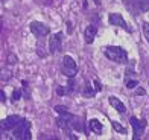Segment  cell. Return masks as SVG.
<instances>
[{"label": "cell", "mask_w": 149, "mask_h": 140, "mask_svg": "<svg viewBox=\"0 0 149 140\" xmlns=\"http://www.w3.org/2000/svg\"><path fill=\"white\" fill-rule=\"evenodd\" d=\"M61 46H63V32H56L49 40V50L52 55H55V53H58L61 50Z\"/></svg>", "instance_id": "obj_7"}, {"label": "cell", "mask_w": 149, "mask_h": 140, "mask_svg": "<svg viewBox=\"0 0 149 140\" xmlns=\"http://www.w3.org/2000/svg\"><path fill=\"white\" fill-rule=\"evenodd\" d=\"M88 126H90V130H91L93 132H96V134H100V132H102V130H104L102 123H100L97 119H91V120L88 122Z\"/></svg>", "instance_id": "obj_12"}, {"label": "cell", "mask_w": 149, "mask_h": 140, "mask_svg": "<svg viewBox=\"0 0 149 140\" xmlns=\"http://www.w3.org/2000/svg\"><path fill=\"white\" fill-rule=\"evenodd\" d=\"M130 122H131V126H132V130H134V136H132V139H134V140L140 139L141 136H143L145 130H146V120H145V119L131 117V119H130Z\"/></svg>", "instance_id": "obj_5"}, {"label": "cell", "mask_w": 149, "mask_h": 140, "mask_svg": "<svg viewBox=\"0 0 149 140\" xmlns=\"http://www.w3.org/2000/svg\"><path fill=\"white\" fill-rule=\"evenodd\" d=\"M61 70H63V73L67 76V78H73V76H76V73H78V65H76V61L69 56V55H65L63 58V65H61Z\"/></svg>", "instance_id": "obj_3"}, {"label": "cell", "mask_w": 149, "mask_h": 140, "mask_svg": "<svg viewBox=\"0 0 149 140\" xmlns=\"http://www.w3.org/2000/svg\"><path fill=\"white\" fill-rule=\"evenodd\" d=\"M31 31H32V34L38 38H43V37L50 34L49 26H46L44 23H40V22H32L31 23Z\"/></svg>", "instance_id": "obj_6"}, {"label": "cell", "mask_w": 149, "mask_h": 140, "mask_svg": "<svg viewBox=\"0 0 149 140\" xmlns=\"http://www.w3.org/2000/svg\"><path fill=\"white\" fill-rule=\"evenodd\" d=\"M105 55L108 59H111V61L117 64H125L128 61V53L120 46H108V47H105Z\"/></svg>", "instance_id": "obj_1"}, {"label": "cell", "mask_w": 149, "mask_h": 140, "mask_svg": "<svg viewBox=\"0 0 149 140\" xmlns=\"http://www.w3.org/2000/svg\"><path fill=\"white\" fill-rule=\"evenodd\" d=\"M125 81H126V87L128 88H134V87H137V85H139V81H137V79H125Z\"/></svg>", "instance_id": "obj_14"}, {"label": "cell", "mask_w": 149, "mask_h": 140, "mask_svg": "<svg viewBox=\"0 0 149 140\" xmlns=\"http://www.w3.org/2000/svg\"><path fill=\"white\" fill-rule=\"evenodd\" d=\"M56 93H58L59 96H63V95H65V93H67V88L65 87H58L56 88Z\"/></svg>", "instance_id": "obj_22"}, {"label": "cell", "mask_w": 149, "mask_h": 140, "mask_svg": "<svg viewBox=\"0 0 149 140\" xmlns=\"http://www.w3.org/2000/svg\"><path fill=\"white\" fill-rule=\"evenodd\" d=\"M0 2H5V0H0Z\"/></svg>", "instance_id": "obj_28"}, {"label": "cell", "mask_w": 149, "mask_h": 140, "mask_svg": "<svg viewBox=\"0 0 149 140\" xmlns=\"http://www.w3.org/2000/svg\"><path fill=\"white\" fill-rule=\"evenodd\" d=\"M8 63L9 64H17L18 63V58H17V55H15V53H9V55H8Z\"/></svg>", "instance_id": "obj_16"}, {"label": "cell", "mask_w": 149, "mask_h": 140, "mask_svg": "<svg viewBox=\"0 0 149 140\" xmlns=\"http://www.w3.org/2000/svg\"><path fill=\"white\" fill-rule=\"evenodd\" d=\"M137 95H145V90L143 88H139L137 90Z\"/></svg>", "instance_id": "obj_25"}, {"label": "cell", "mask_w": 149, "mask_h": 140, "mask_svg": "<svg viewBox=\"0 0 149 140\" xmlns=\"http://www.w3.org/2000/svg\"><path fill=\"white\" fill-rule=\"evenodd\" d=\"M55 111H58L59 114H63V113L67 111V108H65V107H63V105H56V107H55Z\"/></svg>", "instance_id": "obj_21"}, {"label": "cell", "mask_w": 149, "mask_h": 140, "mask_svg": "<svg viewBox=\"0 0 149 140\" xmlns=\"http://www.w3.org/2000/svg\"><path fill=\"white\" fill-rule=\"evenodd\" d=\"M67 32H69V34H72V32H73V28H72V23L70 22L67 23Z\"/></svg>", "instance_id": "obj_24"}, {"label": "cell", "mask_w": 149, "mask_h": 140, "mask_svg": "<svg viewBox=\"0 0 149 140\" xmlns=\"http://www.w3.org/2000/svg\"><path fill=\"white\" fill-rule=\"evenodd\" d=\"M20 96H22V91L20 90H14V93H12V102H17Z\"/></svg>", "instance_id": "obj_19"}, {"label": "cell", "mask_w": 149, "mask_h": 140, "mask_svg": "<svg viewBox=\"0 0 149 140\" xmlns=\"http://www.w3.org/2000/svg\"><path fill=\"white\" fill-rule=\"evenodd\" d=\"M102 90V84L99 82V79H94V91H100Z\"/></svg>", "instance_id": "obj_20"}, {"label": "cell", "mask_w": 149, "mask_h": 140, "mask_svg": "<svg viewBox=\"0 0 149 140\" xmlns=\"http://www.w3.org/2000/svg\"><path fill=\"white\" fill-rule=\"evenodd\" d=\"M96 34H97V28L94 24H90L88 28L85 29V32H84V38H85V43H88V44H91L93 41H94V38H96Z\"/></svg>", "instance_id": "obj_10"}, {"label": "cell", "mask_w": 149, "mask_h": 140, "mask_svg": "<svg viewBox=\"0 0 149 140\" xmlns=\"http://www.w3.org/2000/svg\"><path fill=\"white\" fill-rule=\"evenodd\" d=\"M0 101H2V102H6V95H5L2 90H0Z\"/></svg>", "instance_id": "obj_23"}, {"label": "cell", "mask_w": 149, "mask_h": 140, "mask_svg": "<svg viewBox=\"0 0 149 140\" xmlns=\"http://www.w3.org/2000/svg\"><path fill=\"white\" fill-rule=\"evenodd\" d=\"M82 95L84 96H93L94 95V90L90 88V85H85V88L82 90Z\"/></svg>", "instance_id": "obj_17"}, {"label": "cell", "mask_w": 149, "mask_h": 140, "mask_svg": "<svg viewBox=\"0 0 149 140\" xmlns=\"http://www.w3.org/2000/svg\"><path fill=\"white\" fill-rule=\"evenodd\" d=\"M113 128L116 130L117 132H122V134H126V130L123 128V126H122L119 122H113Z\"/></svg>", "instance_id": "obj_15"}, {"label": "cell", "mask_w": 149, "mask_h": 140, "mask_svg": "<svg viewBox=\"0 0 149 140\" xmlns=\"http://www.w3.org/2000/svg\"><path fill=\"white\" fill-rule=\"evenodd\" d=\"M126 6L134 14H137V12H148L149 0H126Z\"/></svg>", "instance_id": "obj_4"}, {"label": "cell", "mask_w": 149, "mask_h": 140, "mask_svg": "<svg viewBox=\"0 0 149 140\" xmlns=\"http://www.w3.org/2000/svg\"><path fill=\"white\" fill-rule=\"evenodd\" d=\"M20 116H8L6 119H3L2 122H0V130L3 131H8V130H12L14 126L20 122Z\"/></svg>", "instance_id": "obj_9"}, {"label": "cell", "mask_w": 149, "mask_h": 140, "mask_svg": "<svg viewBox=\"0 0 149 140\" xmlns=\"http://www.w3.org/2000/svg\"><path fill=\"white\" fill-rule=\"evenodd\" d=\"M143 34H145L146 41L149 43V23H143Z\"/></svg>", "instance_id": "obj_18"}, {"label": "cell", "mask_w": 149, "mask_h": 140, "mask_svg": "<svg viewBox=\"0 0 149 140\" xmlns=\"http://www.w3.org/2000/svg\"><path fill=\"white\" fill-rule=\"evenodd\" d=\"M14 139L18 140H31V122L29 120H24V119H20V122L14 126Z\"/></svg>", "instance_id": "obj_2"}, {"label": "cell", "mask_w": 149, "mask_h": 140, "mask_svg": "<svg viewBox=\"0 0 149 140\" xmlns=\"http://www.w3.org/2000/svg\"><path fill=\"white\" fill-rule=\"evenodd\" d=\"M108 22H110V24H113V26H119V28L126 29L128 32H131V28H130V26H128V23L125 22V18L122 17L120 14H117V12H113V14L108 15Z\"/></svg>", "instance_id": "obj_8"}, {"label": "cell", "mask_w": 149, "mask_h": 140, "mask_svg": "<svg viewBox=\"0 0 149 140\" xmlns=\"http://www.w3.org/2000/svg\"><path fill=\"white\" fill-rule=\"evenodd\" d=\"M12 78V72L9 69H0V81H9Z\"/></svg>", "instance_id": "obj_13"}, {"label": "cell", "mask_w": 149, "mask_h": 140, "mask_svg": "<svg viewBox=\"0 0 149 140\" xmlns=\"http://www.w3.org/2000/svg\"><path fill=\"white\" fill-rule=\"evenodd\" d=\"M2 26H3V24H2V20H0V31H2Z\"/></svg>", "instance_id": "obj_27"}, {"label": "cell", "mask_w": 149, "mask_h": 140, "mask_svg": "<svg viewBox=\"0 0 149 140\" xmlns=\"http://www.w3.org/2000/svg\"><path fill=\"white\" fill-rule=\"evenodd\" d=\"M108 101H110V104H111L113 108H116L119 113H125V111H126L125 105L122 104V101H120V99H117L116 96H110V98H108Z\"/></svg>", "instance_id": "obj_11"}, {"label": "cell", "mask_w": 149, "mask_h": 140, "mask_svg": "<svg viewBox=\"0 0 149 140\" xmlns=\"http://www.w3.org/2000/svg\"><path fill=\"white\" fill-rule=\"evenodd\" d=\"M94 3H96V5H100V2H99V0H94Z\"/></svg>", "instance_id": "obj_26"}]
</instances>
